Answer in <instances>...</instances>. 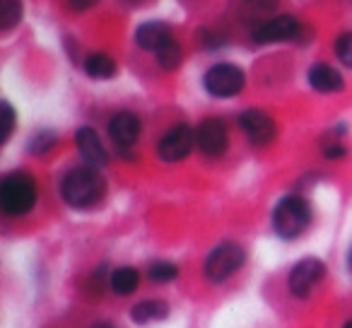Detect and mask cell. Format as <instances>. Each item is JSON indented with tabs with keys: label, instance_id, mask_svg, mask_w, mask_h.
Masks as SVG:
<instances>
[{
	"label": "cell",
	"instance_id": "cell-1",
	"mask_svg": "<svg viewBox=\"0 0 352 328\" xmlns=\"http://www.w3.org/2000/svg\"><path fill=\"white\" fill-rule=\"evenodd\" d=\"M107 193V182L97 167H75L60 182V196L70 208H94Z\"/></svg>",
	"mask_w": 352,
	"mask_h": 328
},
{
	"label": "cell",
	"instance_id": "cell-2",
	"mask_svg": "<svg viewBox=\"0 0 352 328\" xmlns=\"http://www.w3.org/2000/svg\"><path fill=\"white\" fill-rule=\"evenodd\" d=\"M36 203V182L27 172H10L0 182V208L10 217H22Z\"/></svg>",
	"mask_w": 352,
	"mask_h": 328
},
{
	"label": "cell",
	"instance_id": "cell-3",
	"mask_svg": "<svg viewBox=\"0 0 352 328\" xmlns=\"http://www.w3.org/2000/svg\"><path fill=\"white\" fill-rule=\"evenodd\" d=\"M311 225V208L302 196H285L273 210V230L283 239H297Z\"/></svg>",
	"mask_w": 352,
	"mask_h": 328
},
{
	"label": "cell",
	"instance_id": "cell-4",
	"mask_svg": "<svg viewBox=\"0 0 352 328\" xmlns=\"http://www.w3.org/2000/svg\"><path fill=\"white\" fill-rule=\"evenodd\" d=\"M246 254L239 244L234 241H225V244L215 246V249L208 254L206 263H203V273H206L208 283H225L230 280L236 270L244 265Z\"/></svg>",
	"mask_w": 352,
	"mask_h": 328
},
{
	"label": "cell",
	"instance_id": "cell-5",
	"mask_svg": "<svg viewBox=\"0 0 352 328\" xmlns=\"http://www.w3.org/2000/svg\"><path fill=\"white\" fill-rule=\"evenodd\" d=\"M244 70L239 65H232V63H217L212 65L210 70L206 73L203 78V85H206L208 94L217 99H227V97H234L244 89Z\"/></svg>",
	"mask_w": 352,
	"mask_h": 328
},
{
	"label": "cell",
	"instance_id": "cell-6",
	"mask_svg": "<svg viewBox=\"0 0 352 328\" xmlns=\"http://www.w3.org/2000/svg\"><path fill=\"white\" fill-rule=\"evenodd\" d=\"M193 145H196V131L186 123H179L162 135L160 145H157V155L164 162H182L191 155Z\"/></svg>",
	"mask_w": 352,
	"mask_h": 328
},
{
	"label": "cell",
	"instance_id": "cell-7",
	"mask_svg": "<svg viewBox=\"0 0 352 328\" xmlns=\"http://www.w3.org/2000/svg\"><path fill=\"white\" fill-rule=\"evenodd\" d=\"M323 275H326V265H323L321 261L304 259L292 268V273H289V278H287V287L294 297L304 299L316 289V285L323 280Z\"/></svg>",
	"mask_w": 352,
	"mask_h": 328
},
{
	"label": "cell",
	"instance_id": "cell-8",
	"mask_svg": "<svg viewBox=\"0 0 352 328\" xmlns=\"http://www.w3.org/2000/svg\"><path fill=\"white\" fill-rule=\"evenodd\" d=\"M196 145L206 157H220L225 155L227 145H230V133H227V123L222 118L212 116L206 118L201 126L196 128Z\"/></svg>",
	"mask_w": 352,
	"mask_h": 328
},
{
	"label": "cell",
	"instance_id": "cell-9",
	"mask_svg": "<svg viewBox=\"0 0 352 328\" xmlns=\"http://www.w3.org/2000/svg\"><path fill=\"white\" fill-rule=\"evenodd\" d=\"M299 36V20L292 15H280L273 20L263 22L254 30L256 44H278V41H289Z\"/></svg>",
	"mask_w": 352,
	"mask_h": 328
},
{
	"label": "cell",
	"instance_id": "cell-10",
	"mask_svg": "<svg viewBox=\"0 0 352 328\" xmlns=\"http://www.w3.org/2000/svg\"><path fill=\"white\" fill-rule=\"evenodd\" d=\"M140 131H142V123L133 111H118L109 121V138L123 152L135 145L138 138H140Z\"/></svg>",
	"mask_w": 352,
	"mask_h": 328
},
{
	"label": "cell",
	"instance_id": "cell-11",
	"mask_svg": "<svg viewBox=\"0 0 352 328\" xmlns=\"http://www.w3.org/2000/svg\"><path fill=\"white\" fill-rule=\"evenodd\" d=\"M239 126L244 131V135L249 138V142L254 145H268L275 138V121L261 109H246L239 116Z\"/></svg>",
	"mask_w": 352,
	"mask_h": 328
},
{
	"label": "cell",
	"instance_id": "cell-12",
	"mask_svg": "<svg viewBox=\"0 0 352 328\" xmlns=\"http://www.w3.org/2000/svg\"><path fill=\"white\" fill-rule=\"evenodd\" d=\"M75 142H78L80 155H82V160L87 162L89 167L102 169L109 162V155H107V150H104L102 140H99L97 131H92V128H87V126L80 128V131L75 133Z\"/></svg>",
	"mask_w": 352,
	"mask_h": 328
},
{
	"label": "cell",
	"instance_id": "cell-13",
	"mask_svg": "<svg viewBox=\"0 0 352 328\" xmlns=\"http://www.w3.org/2000/svg\"><path fill=\"white\" fill-rule=\"evenodd\" d=\"M307 80L316 92H323V94H333L342 89V75L328 63L311 65L307 73Z\"/></svg>",
	"mask_w": 352,
	"mask_h": 328
},
{
	"label": "cell",
	"instance_id": "cell-14",
	"mask_svg": "<svg viewBox=\"0 0 352 328\" xmlns=\"http://www.w3.org/2000/svg\"><path fill=\"white\" fill-rule=\"evenodd\" d=\"M171 30L164 25V22H145V25L138 27L135 32V44L145 51H152L155 54L160 46H164L166 41L171 39Z\"/></svg>",
	"mask_w": 352,
	"mask_h": 328
},
{
	"label": "cell",
	"instance_id": "cell-15",
	"mask_svg": "<svg viewBox=\"0 0 352 328\" xmlns=\"http://www.w3.org/2000/svg\"><path fill=\"white\" fill-rule=\"evenodd\" d=\"M166 314H169V309H166V304L162 299H145V302L135 304L131 309V318L135 323H142V326L162 321V318H166Z\"/></svg>",
	"mask_w": 352,
	"mask_h": 328
},
{
	"label": "cell",
	"instance_id": "cell-16",
	"mask_svg": "<svg viewBox=\"0 0 352 328\" xmlns=\"http://www.w3.org/2000/svg\"><path fill=\"white\" fill-rule=\"evenodd\" d=\"M85 73L94 80H109L116 75V61L109 54H102V51L89 54L87 58H85Z\"/></svg>",
	"mask_w": 352,
	"mask_h": 328
},
{
	"label": "cell",
	"instance_id": "cell-17",
	"mask_svg": "<svg viewBox=\"0 0 352 328\" xmlns=\"http://www.w3.org/2000/svg\"><path fill=\"white\" fill-rule=\"evenodd\" d=\"M109 285H111V289L116 294L126 297V294H133L138 289V285H140V273H138L135 268H131V265H123V268L113 270L111 278H109Z\"/></svg>",
	"mask_w": 352,
	"mask_h": 328
},
{
	"label": "cell",
	"instance_id": "cell-18",
	"mask_svg": "<svg viewBox=\"0 0 352 328\" xmlns=\"http://www.w3.org/2000/svg\"><path fill=\"white\" fill-rule=\"evenodd\" d=\"M155 56H157V65H160L162 70H176L182 65L184 49H182V44L171 36L164 46H160V49L155 51Z\"/></svg>",
	"mask_w": 352,
	"mask_h": 328
},
{
	"label": "cell",
	"instance_id": "cell-19",
	"mask_svg": "<svg viewBox=\"0 0 352 328\" xmlns=\"http://www.w3.org/2000/svg\"><path fill=\"white\" fill-rule=\"evenodd\" d=\"M22 20V0H0V30L10 32Z\"/></svg>",
	"mask_w": 352,
	"mask_h": 328
},
{
	"label": "cell",
	"instance_id": "cell-20",
	"mask_svg": "<svg viewBox=\"0 0 352 328\" xmlns=\"http://www.w3.org/2000/svg\"><path fill=\"white\" fill-rule=\"evenodd\" d=\"M147 275H150V280H155V283H171V280H176V275H179V268H176L174 263H169V261H155V263H150V268H147Z\"/></svg>",
	"mask_w": 352,
	"mask_h": 328
},
{
	"label": "cell",
	"instance_id": "cell-21",
	"mask_svg": "<svg viewBox=\"0 0 352 328\" xmlns=\"http://www.w3.org/2000/svg\"><path fill=\"white\" fill-rule=\"evenodd\" d=\"M336 56L342 65L352 68V32H345L336 39Z\"/></svg>",
	"mask_w": 352,
	"mask_h": 328
},
{
	"label": "cell",
	"instance_id": "cell-22",
	"mask_svg": "<svg viewBox=\"0 0 352 328\" xmlns=\"http://www.w3.org/2000/svg\"><path fill=\"white\" fill-rule=\"evenodd\" d=\"M54 145H56V135H54V133H39V135L32 140L30 150L34 152V155H44V152H49Z\"/></svg>",
	"mask_w": 352,
	"mask_h": 328
},
{
	"label": "cell",
	"instance_id": "cell-23",
	"mask_svg": "<svg viewBox=\"0 0 352 328\" xmlns=\"http://www.w3.org/2000/svg\"><path fill=\"white\" fill-rule=\"evenodd\" d=\"M12 131H15V109L10 102H3V142L10 140Z\"/></svg>",
	"mask_w": 352,
	"mask_h": 328
},
{
	"label": "cell",
	"instance_id": "cell-24",
	"mask_svg": "<svg viewBox=\"0 0 352 328\" xmlns=\"http://www.w3.org/2000/svg\"><path fill=\"white\" fill-rule=\"evenodd\" d=\"M345 155H347V150L342 142L328 140V145H323V157H326V160H340V157H345Z\"/></svg>",
	"mask_w": 352,
	"mask_h": 328
},
{
	"label": "cell",
	"instance_id": "cell-25",
	"mask_svg": "<svg viewBox=\"0 0 352 328\" xmlns=\"http://www.w3.org/2000/svg\"><path fill=\"white\" fill-rule=\"evenodd\" d=\"M246 8H251L254 12H270L278 8L280 0H244Z\"/></svg>",
	"mask_w": 352,
	"mask_h": 328
},
{
	"label": "cell",
	"instance_id": "cell-26",
	"mask_svg": "<svg viewBox=\"0 0 352 328\" xmlns=\"http://www.w3.org/2000/svg\"><path fill=\"white\" fill-rule=\"evenodd\" d=\"M68 3H70V8H73V10L82 12V10H89V8H92L97 0H68Z\"/></svg>",
	"mask_w": 352,
	"mask_h": 328
},
{
	"label": "cell",
	"instance_id": "cell-27",
	"mask_svg": "<svg viewBox=\"0 0 352 328\" xmlns=\"http://www.w3.org/2000/svg\"><path fill=\"white\" fill-rule=\"evenodd\" d=\"M92 328H116V326H111V323H97V326H92Z\"/></svg>",
	"mask_w": 352,
	"mask_h": 328
},
{
	"label": "cell",
	"instance_id": "cell-28",
	"mask_svg": "<svg viewBox=\"0 0 352 328\" xmlns=\"http://www.w3.org/2000/svg\"><path fill=\"white\" fill-rule=\"evenodd\" d=\"M347 268H350V273H352V251H350V256H347Z\"/></svg>",
	"mask_w": 352,
	"mask_h": 328
},
{
	"label": "cell",
	"instance_id": "cell-29",
	"mask_svg": "<svg viewBox=\"0 0 352 328\" xmlns=\"http://www.w3.org/2000/svg\"><path fill=\"white\" fill-rule=\"evenodd\" d=\"M342 328H352V321H347V323H345V326H342Z\"/></svg>",
	"mask_w": 352,
	"mask_h": 328
}]
</instances>
